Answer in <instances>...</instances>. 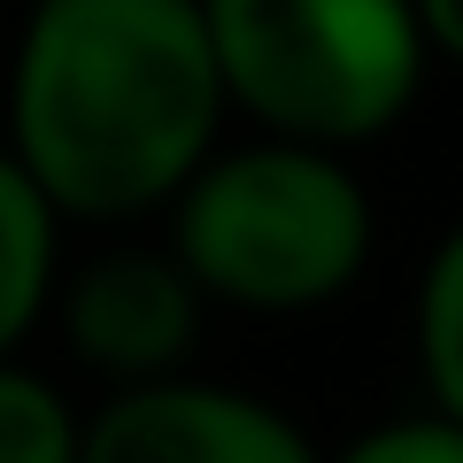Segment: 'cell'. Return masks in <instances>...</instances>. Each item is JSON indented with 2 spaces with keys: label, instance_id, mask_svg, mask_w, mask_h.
I'll use <instances>...</instances> for the list:
<instances>
[{
  "label": "cell",
  "instance_id": "10",
  "mask_svg": "<svg viewBox=\"0 0 463 463\" xmlns=\"http://www.w3.org/2000/svg\"><path fill=\"white\" fill-rule=\"evenodd\" d=\"M410 16H417V32H425L432 54L463 47V0H410Z\"/></svg>",
  "mask_w": 463,
  "mask_h": 463
},
{
  "label": "cell",
  "instance_id": "6",
  "mask_svg": "<svg viewBox=\"0 0 463 463\" xmlns=\"http://www.w3.org/2000/svg\"><path fill=\"white\" fill-rule=\"evenodd\" d=\"M47 286H54V201L0 147V355H16V340L39 325Z\"/></svg>",
  "mask_w": 463,
  "mask_h": 463
},
{
  "label": "cell",
  "instance_id": "5",
  "mask_svg": "<svg viewBox=\"0 0 463 463\" xmlns=\"http://www.w3.org/2000/svg\"><path fill=\"white\" fill-rule=\"evenodd\" d=\"M201 286L185 279L178 255H100L70 286V347L109 379H155L194 347Z\"/></svg>",
  "mask_w": 463,
  "mask_h": 463
},
{
  "label": "cell",
  "instance_id": "4",
  "mask_svg": "<svg viewBox=\"0 0 463 463\" xmlns=\"http://www.w3.org/2000/svg\"><path fill=\"white\" fill-rule=\"evenodd\" d=\"M78 456L93 463H309V432L263 410L255 394L201 379H132L100 417L78 425Z\"/></svg>",
  "mask_w": 463,
  "mask_h": 463
},
{
  "label": "cell",
  "instance_id": "8",
  "mask_svg": "<svg viewBox=\"0 0 463 463\" xmlns=\"http://www.w3.org/2000/svg\"><path fill=\"white\" fill-rule=\"evenodd\" d=\"M70 456H78L70 402L0 355V463H70Z\"/></svg>",
  "mask_w": 463,
  "mask_h": 463
},
{
  "label": "cell",
  "instance_id": "9",
  "mask_svg": "<svg viewBox=\"0 0 463 463\" xmlns=\"http://www.w3.org/2000/svg\"><path fill=\"white\" fill-rule=\"evenodd\" d=\"M347 456L355 463H463V417L432 410V417H410V425H379Z\"/></svg>",
  "mask_w": 463,
  "mask_h": 463
},
{
  "label": "cell",
  "instance_id": "3",
  "mask_svg": "<svg viewBox=\"0 0 463 463\" xmlns=\"http://www.w3.org/2000/svg\"><path fill=\"white\" fill-rule=\"evenodd\" d=\"M224 100L279 139H379L425 85V32L410 0H201Z\"/></svg>",
  "mask_w": 463,
  "mask_h": 463
},
{
  "label": "cell",
  "instance_id": "1",
  "mask_svg": "<svg viewBox=\"0 0 463 463\" xmlns=\"http://www.w3.org/2000/svg\"><path fill=\"white\" fill-rule=\"evenodd\" d=\"M201 0H39L8 70V155L54 216H139L216 147Z\"/></svg>",
  "mask_w": 463,
  "mask_h": 463
},
{
  "label": "cell",
  "instance_id": "2",
  "mask_svg": "<svg viewBox=\"0 0 463 463\" xmlns=\"http://www.w3.org/2000/svg\"><path fill=\"white\" fill-rule=\"evenodd\" d=\"M170 255L201 294L232 309H317L347 294L371 255V201L309 139H263L240 155H201L178 178Z\"/></svg>",
  "mask_w": 463,
  "mask_h": 463
},
{
  "label": "cell",
  "instance_id": "7",
  "mask_svg": "<svg viewBox=\"0 0 463 463\" xmlns=\"http://www.w3.org/2000/svg\"><path fill=\"white\" fill-rule=\"evenodd\" d=\"M417 355H425L432 410L463 417V240H440L417 294Z\"/></svg>",
  "mask_w": 463,
  "mask_h": 463
}]
</instances>
